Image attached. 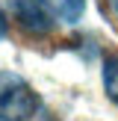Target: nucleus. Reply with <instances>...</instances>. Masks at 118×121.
Wrapping results in <instances>:
<instances>
[{
	"instance_id": "2",
	"label": "nucleus",
	"mask_w": 118,
	"mask_h": 121,
	"mask_svg": "<svg viewBox=\"0 0 118 121\" xmlns=\"http://www.w3.org/2000/svg\"><path fill=\"white\" fill-rule=\"evenodd\" d=\"M12 9L21 27L30 33H47L53 27V12L47 0H12Z\"/></svg>"
},
{
	"instance_id": "4",
	"label": "nucleus",
	"mask_w": 118,
	"mask_h": 121,
	"mask_svg": "<svg viewBox=\"0 0 118 121\" xmlns=\"http://www.w3.org/2000/svg\"><path fill=\"white\" fill-rule=\"evenodd\" d=\"M53 6H56L59 18L68 24H77L83 18V9H86V0H53Z\"/></svg>"
},
{
	"instance_id": "3",
	"label": "nucleus",
	"mask_w": 118,
	"mask_h": 121,
	"mask_svg": "<svg viewBox=\"0 0 118 121\" xmlns=\"http://www.w3.org/2000/svg\"><path fill=\"white\" fill-rule=\"evenodd\" d=\"M103 92L109 100L118 104V56H109L103 62Z\"/></svg>"
},
{
	"instance_id": "5",
	"label": "nucleus",
	"mask_w": 118,
	"mask_h": 121,
	"mask_svg": "<svg viewBox=\"0 0 118 121\" xmlns=\"http://www.w3.org/2000/svg\"><path fill=\"white\" fill-rule=\"evenodd\" d=\"M6 35V21H3V15H0V39Z\"/></svg>"
},
{
	"instance_id": "1",
	"label": "nucleus",
	"mask_w": 118,
	"mask_h": 121,
	"mask_svg": "<svg viewBox=\"0 0 118 121\" xmlns=\"http://www.w3.org/2000/svg\"><path fill=\"white\" fill-rule=\"evenodd\" d=\"M38 109L35 92L18 74H0V121H21Z\"/></svg>"
}]
</instances>
